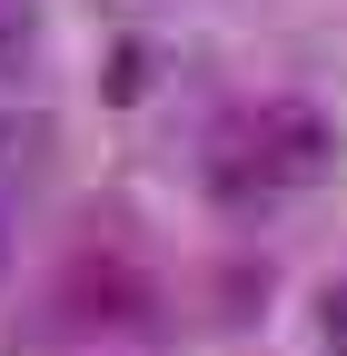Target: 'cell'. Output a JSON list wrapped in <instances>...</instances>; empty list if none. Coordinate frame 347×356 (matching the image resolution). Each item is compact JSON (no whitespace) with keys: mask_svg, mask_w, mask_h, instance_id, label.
Returning <instances> with one entry per match:
<instances>
[{"mask_svg":"<svg viewBox=\"0 0 347 356\" xmlns=\"http://www.w3.org/2000/svg\"><path fill=\"white\" fill-rule=\"evenodd\" d=\"M30 159H40V129H30L20 109H0V188H10V178H20Z\"/></svg>","mask_w":347,"mask_h":356,"instance_id":"3957f363","label":"cell"},{"mask_svg":"<svg viewBox=\"0 0 347 356\" xmlns=\"http://www.w3.org/2000/svg\"><path fill=\"white\" fill-rule=\"evenodd\" d=\"M208 198L238 208V218H258V208H278V198H288V178H278L268 149H258V129H248V119H229L219 139H208Z\"/></svg>","mask_w":347,"mask_h":356,"instance_id":"6da1fadb","label":"cell"},{"mask_svg":"<svg viewBox=\"0 0 347 356\" xmlns=\"http://www.w3.org/2000/svg\"><path fill=\"white\" fill-rule=\"evenodd\" d=\"M0 267H10V228H0Z\"/></svg>","mask_w":347,"mask_h":356,"instance_id":"52a82bcc","label":"cell"},{"mask_svg":"<svg viewBox=\"0 0 347 356\" xmlns=\"http://www.w3.org/2000/svg\"><path fill=\"white\" fill-rule=\"evenodd\" d=\"M248 129H258V149L278 159L288 188H308V178L327 168V119H318L308 99H258V109H248Z\"/></svg>","mask_w":347,"mask_h":356,"instance_id":"7a4b0ae2","label":"cell"},{"mask_svg":"<svg viewBox=\"0 0 347 356\" xmlns=\"http://www.w3.org/2000/svg\"><path fill=\"white\" fill-rule=\"evenodd\" d=\"M30 60V0H0V70Z\"/></svg>","mask_w":347,"mask_h":356,"instance_id":"8992f818","label":"cell"},{"mask_svg":"<svg viewBox=\"0 0 347 356\" xmlns=\"http://www.w3.org/2000/svg\"><path fill=\"white\" fill-rule=\"evenodd\" d=\"M318 346H327V356H347V277H327V287H318Z\"/></svg>","mask_w":347,"mask_h":356,"instance_id":"5b68a950","label":"cell"},{"mask_svg":"<svg viewBox=\"0 0 347 356\" xmlns=\"http://www.w3.org/2000/svg\"><path fill=\"white\" fill-rule=\"evenodd\" d=\"M100 89H109V99H139V89H149V50H139V40H129V50H109Z\"/></svg>","mask_w":347,"mask_h":356,"instance_id":"277c9868","label":"cell"}]
</instances>
